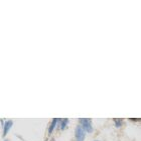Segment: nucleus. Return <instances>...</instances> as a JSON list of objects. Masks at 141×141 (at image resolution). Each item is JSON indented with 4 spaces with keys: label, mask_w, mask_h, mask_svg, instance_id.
<instances>
[{
    "label": "nucleus",
    "mask_w": 141,
    "mask_h": 141,
    "mask_svg": "<svg viewBox=\"0 0 141 141\" xmlns=\"http://www.w3.org/2000/svg\"><path fill=\"white\" fill-rule=\"evenodd\" d=\"M80 126L87 133L93 132V126H92V122H91L90 119H81V125Z\"/></svg>",
    "instance_id": "nucleus-1"
},
{
    "label": "nucleus",
    "mask_w": 141,
    "mask_h": 141,
    "mask_svg": "<svg viewBox=\"0 0 141 141\" xmlns=\"http://www.w3.org/2000/svg\"><path fill=\"white\" fill-rule=\"evenodd\" d=\"M5 141H9V140H5Z\"/></svg>",
    "instance_id": "nucleus-7"
},
{
    "label": "nucleus",
    "mask_w": 141,
    "mask_h": 141,
    "mask_svg": "<svg viewBox=\"0 0 141 141\" xmlns=\"http://www.w3.org/2000/svg\"><path fill=\"white\" fill-rule=\"evenodd\" d=\"M115 123H116V126H117V127H120V126H121V124H122V120L115 119Z\"/></svg>",
    "instance_id": "nucleus-6"
},
{
    "label": "nucleus",
    "mask_w": 141,
    "mask_h": 141,
    "mask_svg": "<svg viewBox=\"0 0 141 141\" xmlns=\"http://www.w3.org/2000/svg\"><path fill=\"white\" fill-rule=\"evenodd\" d=\"M75 134H76V140L77 141H84L86 133H85V131L83 130V128L80 125L77 126L76 131H75Z\"/></svg>",
    "instance_id": "nucleus-2"
},
{
    "label": "nucleus",
    "mask_w": 141,
    "mask_h": 141,
    "mask_svg": "<svg viewBox=\"0 0 141 141\" xmlns=\"http://www.w3.org/2000/svg\"><path fill=\"white\" fill-rule=\"evenodd\" d=\"M12 125H13V122L11 121V120H9V121H6L5 122V124H4V127H3V137H5L6 136V134L8 133V131H9V129L12 127Z\"/></svg>",
    "instance_id": "nucleus-3"
},
{
    "label": "nucleus",
    "mask_w": 141,
    "mask_h": 141,
    "mask_svg": "<svg viewBox=\"0 0 141 141\" xmlns=\"http://www.w3.org/2000/svg\"><path fill=\"white\" fill-rule=\"evenodd\" d=\"M67 123H68V119H63V120H62V122H61V125H60L61 129H64Z\"/></svg>",
    "instance_id": "nucleus-5"
},
{
    "label": "nucleus",
    "mask_w": 141,
    "mask_h": 141,
    "mask_svg": "<svg viewBox=\"0 0 141 141\" xmlns=\"http://www.w3.org/2000/svg\"><path fill=\"white\" fill-rule=\"evenodd\" d=\"M57 121H58L57 119L52 120V122H51V124H50V126H49V129H48V134H51V133H52V131H53V129H54V127H55Z\"/></svg>",
    "instance_id": "nucleus-4"
}]
</instances>
